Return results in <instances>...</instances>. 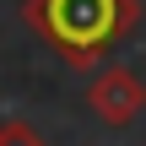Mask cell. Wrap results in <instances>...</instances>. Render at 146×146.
<instances>
[{"label":"cell","mask_w":146,"mask_h":146,"mask_svg":"<svg viewBox=\"0 0 146 146\" xmlns=\"http://www.w3.org/2000/svg\"><path fill=\"white\" fill-rule=\"evenodd\" d=\"M22 22L76 70H92L119 38L135 33L141 0H22Z\"/></svg>","instance_id":"cell-1"},{"label":"cell","mask_w":146,"mask_h":146,"mask_svg":"<svg viewBox=\"0 0 146 146\" xmlns=\"http://www.w3.org/2000/svg\"><path fill=\"white\" fill-rule=\"evenodd\" d=\"M0 146H49V141H43L27 119H5V125H0Z\"/></svg>","instance_id":"cell-3"},{"label":"cell","mask_w":146,"mask_h":146,"mask_svg":"<svg viewBox=\"0 0 146 146\" xmlns=\"http://www.w3.org/2000/svg\"><path fill=\"white\" fill-rule=\"evenodd\" d=\"M87 108H92L103 125H114V130L135 125L146 114V81H141V70H130V65L98 70V76L87 81Z\"/></svg>","instance_id":"cell-2"}]
</instances>
